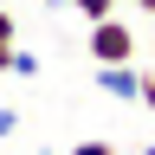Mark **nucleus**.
I'll use <instances>...</instances> for the list:
<instances>
[{
    "label": "nucleus",
    "mask_w": 155,
    "mask_h": 155,
    "mask_svg": "<svg viewBox=\"0 0 155 155\" xmlns=\"http://www.w3.org/2000/svg\"><path fill=\"white\" fill-rule=\"evenodd\" d=\"M84 52L97 58V65H136V32H129V19H123V13L97 19L91 39H84Z\"/></svg>",
    "instance_id": "nucleus-1"
},
{
    "label": "nucleus",
    "mask_w": 155,
    "mask_h": 155,
    "mask_svg": "<svg viewBox=\"0 0 155 155\" xmlns=\"http://www.w3.org/2000/svg\"><path fill=\"white\" fill-rule=\"evenodd\" d=\"M97 91L116 97V104H136L142 97V65H97Z\"/></svg>",
    "instance_id": "nucleus-2"
},
{
    "label": "nucleus",
    "mask_w": 155,
    "mask_h": 155,
    "mask_svg": "<svg viewBox=\"0 0 155 155\" xmlns=\"http://www.w3.org/2000/svg\"><path fill=\"white\" fill-rule=\"evenodd\" d=\"M71 7H78V19H84V26H97V19L123 13V0H71Z\"/></svg>",
    "instance_id": "nucleus-3"
},
{
    "label": "nucleus",
    "mask_w": 155,
    "mask_h": 155,
    "mask_svg": "<svg viewBox=\"0 0 155 155\" xmlns=\"http://www.w3.org/2000/svg\"><path fill=\"white\" fill-rule=\"evenodd\" d=\"M45 65H39V52H26V45H13V78H39Z\"/></svg>",
    "instance_id": "nucleus-4"
},
{
    "label": "nucleus",
    "mask_w": 155,
    "mask_h": 155,
    "mask_svg": "<svg viewBox=\"0 0 155 155\" xmlns=\"http://www.w3.org/2000/svg\"><path fill=\"white\" fill-rule=\"evenodd\" d=\"M0 45H19V19H13V0H0Z\"/></svg>",
    "instance_id": "nucleus-5"
},
{
    "label": "nucleus",
    "mask_w": 155,
    "mask_h": 155,
    "mask_svg": "<svg viewBox=\"0 0 155 155\" xmlns=\"http://www.w3.org/2000/svg\"><path fill=\"white\" fill-rule=\"evenodd\" d=\"M71 155H116V149L104 142V136H84V142H71Z\"/></svg>",
    "instance_id": "nucleus-6"
},
{
    "label": "nucleus",
    "mask_w": 155,
    "mask_h": 155,
    "mask_svg": "<svg viewBox=\"0 0 155 155\" xmlns=\"http://www.w3.org/2000/svg\"><path fill=\"white\" fill-rule=\"evenodd\" d=\"M136 104H142V110L155 116V71H142V97H136Z\"/></svg>",
    "instance_id": "nucleus-7"
},
{
    "label": "nucleus",
    "mask_w": 155,
    "mask_h": 155,
    "mask_svg": "<svg viewBox=\"0 0 155 155\" xmlns=\"http://www.w3.org/2000/svg\"><path fill=\"white\" fill-rule=\"evenodd\" d=\"M13 129H19V110H7V104H0V142H7Z\"/></svg>",
    "instance_id": "nucleus-8"
},
{
    "label": "nucleus",
    "mask_w": 155,
    "mask_h": 155,
    "mask_svg": "<svg viewBox=\"0 0 155 155\" xmlns=\"http://www.w3.org/2000/svg\"><path fill=\"white\" fill-rule=\"evenodd\" d=\"M0 71H13V45H0Z\"/></svg>",
    "instance_id": "nucleus-9"
},
{
    "label": "nucleus",
    "mask_w": 155,
    "mask_h": 155,
    "mask_svg": "<svg viewBox=\"0 0 155 155\" xmlns=\"http://www.w3.org/2000/svg\"><path fill=\"white\" fill-rule=\"evenodd\" d=\"M129 7H136V13H149V19H155V0H129Z\"/></svg>",
    "instance_id": "nucleus-10"
},
{
    "label": "nucleus",
    "mask_w": 155,
    "mask_h": 155,
    "mask_svg": "<svg viewBox=\"0 0 155 155\" xmlns=\"http://www.w3.org/2000/svg\"><path fill=\"white\" fill-rule=\"evenodd\" d=\"M52 7H71V0H52Z\"/></svg>",
    "instance_id": "nucleus-11"
},
{
    "label": "nucleus",
    "mask_w": 155,
    "mask_h": 155,
    "mask_svg": "<svg viewBox=\"0 0 155 155\" xmlns=\"http://www.w3.org/2000/svg\"><path fill=\"white\" fill-rule=\"evenodd\" d=\"M142 155H155V149H142Z\"/></svg>",
    "instance_id": "nucleus-12"
}]
</instances>
